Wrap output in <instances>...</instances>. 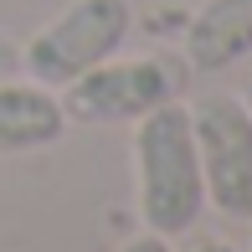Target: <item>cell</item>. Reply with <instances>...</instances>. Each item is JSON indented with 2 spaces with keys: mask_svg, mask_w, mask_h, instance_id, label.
Segmentation results:
<instances>
[{
  "mask_svg": "<svg viewBox=\"0 0 252 252\" xmlns=\"http://www.w3.org/2000/svg\"><path fill=\"white\" fill-rule=\"evenodd\" d=\"M242 103H247V113H252V83H247V88H242Z\"/></svg>",
  "mask_w": 252,
  "mask_h": 252,
  "instance_id": "obj_10",
  "label": "cell"
},
{
  "mask_svg": "<svg viewBox=\"0 0 252 252\" xmlns=\"http://www.w3.org/2000/svg\"><path fill=\"white\" fill-rule=\"evenodd\" d=\"M67 113L41 83H0V155H26L62 139Z\"/></svg>",
  "mask_w": 252,
  "mask_h": 252,
  "instance_id": "obj_6",
  "label": "cell"
},
{
  "mask_svg": "<svg viewBox=\"0 0 252 252\" xmlns=\"http://www.w3.org/2000/svg\"><path fill=\"white\" fill-rule=\"evenodd\" d=\"M134 206L139 221L155 237H175L190 232L206 206L201 186V155H196V134H190V108L159 103L144 119H134Z\"/></svg>",
  "mask_w": 252,
  "mask_h": 252,
  "instance_id": "obj_1",
  "label": "cell"
},
{
  "mask_svg": "<svg viewBox=\"0 0 252 252\" xmlns=\"http://www.w3.org/2000/svg\"><path fill=\"white\" fill-rule=\"evenodd\" d=\"M180 252H237V247H226L221 237H196V242H186Z\"/></svg>",
  "mask_w": 252,
  "mask_h": 252,
  "instance_id": "obj_8",
  "label": "cell"
},
{
  "mask_svg": "<svg viewBox=\"0 0 252 252\" xmlns=\"http://www.w3.org/2000/svg\"><path fill=\"white\" fill-rule=\"evenodd\" d=\"M190 72H221L252 57V0H206L180 36Z\"/></svg>",
  "mask_w": 252,
  "mask_h": 252,
  "instance_id": "obj_5",
  "label": "cell"
},
{
  "mask_svg": "<svg viewBox=\"0 0 252 252\" xmlns=\"http://www.w3.org/2000/svg\"><path fill=\"white\" fill-rule=\"evenodd\" d=\"M186 88V67L170 57H129V62H98L62 83V113L72 124H134L159 103H175Z\"/></svg>",
  "mask_w": 252,
  "mask_h": 252,
  "instance_id": "obj_3",
  "label": "cell"
},
{
  "mask_svg": "<svg viewBox=\"0 0 252 252\" xmlns=\"http://www.w3.org/2000/svg\"><path fill=\"white\" fill-rule=\"evenodd\" d=\"M206 201L232 221H252V113L242 98L216 93L190 108Z\"/></svg>",
  "mask_w": 252,
  "mask_h": 252,
  "instance_id": "obj_4",
  "label": "cell"
},
{
  "mask_svg": "<svg viewBox=\"0 0 252 252\" xmlns=\"http://www.w3.org/2000/svg\"><path fill=\"white\" fill-rule=\"evenodd\" d=\"M134 26V5L129 0H72L62 5L36 36L21 47V67L31 72V83L41 88H62L77 72L108 62L124 47Z\"/></svg>",
  "mask_w": 252,
  "mask_h": 252,
  "instance_id": "obj_2",
  "label": "cell"
},
{
  "mask_svg": "<svg viewBox=\"0 0 252 252\" xmlns=\"http://www.w3.org/2000/svg\"><path fill=\"white\" fill-rule=\"evenodd\" d=\"M119 252H170V242H165V237H155V232H144V237H129Z\"/></svg>",
  "mask_w": 252,
  "mask_h": 252,
  "instance_id": "obj_7",
  "label": "cell"
},
{
  "mask_svg": "<svg viewBox=\"0 0 252 252\" xmlns=\"http://www.w3.org/2000/svg\"><path fill=\"white\" fill-rule=\"evenodd\" d=\"M10 67H16V47H10V41H0V72H10Z\"/></svg>",
  "mask_w": 252,
  "mask_h": 252,
  "instance_id": "obj_9",
  "label": "cell"
}]
</instances>
